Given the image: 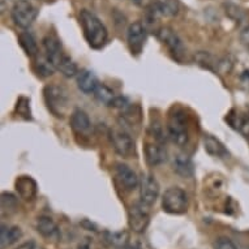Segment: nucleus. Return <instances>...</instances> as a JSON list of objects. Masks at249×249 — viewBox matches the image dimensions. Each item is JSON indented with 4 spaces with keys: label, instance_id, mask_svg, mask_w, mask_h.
Here are the masks:
<instances>
[{
    "label": "nucleus",
    "instance_id": "obj_14",
    "mask_svg": "<svg viewBox=\"0 0 249 249\" xmlns=\"http://www.w3.org/2000/svg\"><path fill=\"white\" fill-rule=\"evenodd\" d=\"M99 85L98 78L91 71L84 70L77 74V86L84 94H91L94 93L97 86Z\"/></svg>",
    "mask_w": 249,
    "mask_h": 249
},
{
    "label": "nucleus",
    "instance_id": "obj_1",
    "mask_svg": "<svg viewBox=\"0 0 249 249\" xmlns=\"http://www.w3.org/2000/svg\"><path fill=\"white\" fill-rule=\"evenodd\" d=\"M78 17H80V24L84 30V37L90 47L95 50L102 49L103 46L106 45L107 38H108L107 29L102 24V21L88 9H82Z\"/></svg>",
    "mask_w": 249,
    "mask_h": 249
},
{
    "label": "nucleus",
    "instance_id": "obj_34",
    "mask_svg": "<svg viewBox=\"0 0 249 249\" xmlns=\"http://www.w3.org/2000/svg\"><path fill=\"white\" fill-rule=\"evenodd\" d=\"M78 249H90V247L88 243H84V244L78 245Z\"/></svg>",
    "mask_w": 249,
    "mask_h": 249
},
{
    "label": "nucleus",
    "instance_id": "obj_5",
    "mask_svg": "<svg viewBox=\"0 0 249 249\" xmlns=\"http://www.w3.org/2000/svg\"><path fill=\"white\" fill-rule=\"evenodd\" d=\"M11 16L18 28L26 29L32 26L33 22L36 21L38 16V8L34 7L30 1L28 0H18L15 3L12 11H11Z\"/></svg>",
    "mask_w": 249,
    "mask_h": 249
},
{
    "label": "nucleus",
    "instance_id": "obj_4",
    "mask_svg": "<svg viewBox=\"0 0 249 249\" xmlns=\"http://www.w3.org/2000/svg\"><path fill=\"white\" fill-rule=\"evenodd\" d=\"M162 208L172 215L184 214L188 209V196L185 191L179 187H171L164 192L162 197Z\"/></svg>",
    "mask_w": 249,
    "mask_h": 249
},
{
    "label": "nucleus",
    "instance_id": "obj_22",
    "mask_svg": "<svg viewBox=\"0 0 249 249\" xmlns=\"http://www.w3.org/2000/svg\"><path fill=\"white\" fill-rule=\"evenodd\" d=\"M34 70H36V72L41 77H50V76H53L55 73V71L57 68L53 61L45 55V56H39L36 59V61H34Z\"/></svg>",
    "mask_w": 249,
    "mask_h": 249
},
{
    "label": "nucleus",
    "instance_id": "obj_18",
    "mask_svg": "<svg viewBox=\"0 0 249 249\" xmlns=\"http://www.w3.org/2000/svg\"><path fill=\"white\" fill-rule=\"evenodd\" d=\"M16 189L24 200H33L37 195V184L30 176H20L16 180Z\"/></svg>",
    "mask_w": 249,
    "mask_h": 249
},
{
    "label": "nucleus",
    "instance_id": "obj_9",
    "mask_svg": "<svg viewBox=\"0 0 249 249\" xmlns=\"http://www.w3.org/2000/svg\"><path fill=\"white\" fill-rule=\"evenodd\" d=\"M127 39L132 55H136V56L140 55L142 53L143 46H145L147 39V30L145 25L141 24V22H133V24L129 25Z\"/></svg>",
    "mask_w": 249,
    "mask_h": 249
},
{
    "label": "nucleus",
    "instance_id": "obj_17",
    "mask_svg": "<svg viewBox=\"0 0 249 249\" xmlns=\"http://www.w3.org/2000/svg\"><path fill=\"white\" fill-rule=\"evenodd\" d=\"M71 127L80 135H86L91 129V122L85 111L77 110L73 111V114L71 115Z\"/></svg>",
    "mask_w": 249,
    "mask_h": 249
},
{
    "label": "nucleus",
    "instance_id": "obj_25",
    "mask_svg": "<svg viewBox=\"0 0 249 249\" xmlns=\"http://www.w3.org/2000/svg\"><path fill=\"white\" fill-rule=\"evenodd\" d=\"M94 95L99 102L103 103V105H106V106H110L115 97H116L114 91H112L108 86L105 85V84H99V85L97 86V89H95L94 91Z\"/></svg>",
    "mask_w": 249,
    "mask_h": 249
},
{
    "label": "nucleus",
    "instance_id": "obj_26",
    "mask_svg": "<svg viewBox=\"0 0 249 249\" xmlns=\"http://www.w3.org/2000/svg\"><path fill=\"white\" fill-rule=\"evenodd\" d=\"M16 111L18 112V115H21V116H22V118L32 119V116H30V107H29V99L28 98L21 97V98L17 101Z\"/></svg>",
    "mask_w": 249,
    "mask_h": 249
},
{
    "label": "nucleus",
    "instance_id": "obj_6",
    "mask_svg": "<svg viewBox=\"0 0 249 249\" xmlns=\"http://www.w3.org/2000/svg\"><path fill=\"white\" fill-rule=\"evenodd\" d=\"M149 206L142 204L141 201L133 204L128 210V223L133 232L143 233L146 231L147 226L150 223V214Z\"/></svg>",
    "mask_w": 249,
    "mask_h": 249
},
{
    "label": "nucleus",
    "instance_id": "obj_10",
    "mask_svg": "<svg viewBox=\"0 0 249 249\" xmlns=\"http://www.w3.org/2000/svg\"><path fill=\"white\" fill-rule=\"evenodd\" d=\"M111 145L114 150L122 157H129L135 153V142L127 132L120 131V129H114L111 131L110 135Z\"/></svg>",
    "mask_w": 249,
    "mask_h": 249
},
{
    "label": "nucleus",
    "instance_id": "obj_16",
    "mask_svg": "<svg viewBox=\"0 0 249 249\" xmlns=\"http://www.w3.org/2000/svg\"><path fill=\"white\" fill-rule=\"evenodd\" d=\"M172 166H174V171L183 178H191L195 172L192 160L189 158V155L184 153H179L174 157Z\"/></svg>",
    "mask_w": 249,
    "mask_h": 249
},
{
    "label": "nucleus",
    "instance_id": "obj_15",
    "mask_svg": "<svg viewBox=\"0 0 249 249\" xmlns=\"http://www.w3.org/2000/svg\"><path fill=\"white\" fill-rule=\"evenodd\" d=\"M37 231L47 240H57L60 231L55 222L49 216H41L37 222Z\"/></svg>",
    "mask_w": 249,
    "mask_h": 249
},
{
    "label": "nucleus",
    "instance_id": "obj_11",
    "mask_svg": "<svg viewBox=\"0 0 249 249\" xmlns=\"http://www.w3.org/2000/svg\"><path fill=\"white\" fill-rule=\"evenodd\" d=\"M115 174H116V178H118L120 184L124 187V189H127V191H133V189H136L139 187L140 178L129 166H127V164H116V167H115Z\"/></svg>",
    "mask_w": 249,
    "mask_h": 249
},
{
    "label": "nucleus",
    "instance_id": "obj_8",
    "mask_svg": "<svg viewBox=\"0 0 249 249\" xmlns=\"http://www.w3.org/2000/svg\"><path fill=\"white\" fill-rule=\"evenodd\" d=\"M140 201L151 206L160 196V184L150 174H142L140 178Z\"/></svg>",
    "mask_w": 249,
    "mask_h": 249
},
{
    "label": "nucleus",
    "instance_id": "obj_24",
    "mask_svg": "<svg viewBox=\"0 0 249 249\" xmlns=\"http://www.w3.org/2000/svg\"><path fill=\"white\" fill-rule=\"evenodd\" d=\"M57 70L60 71V73L66 77H74L78 74V67L68 55H63L60 63L57 66Z\"/></svg>",
    "mask_w": 249,
    "mask_h": 249
},
{
    "label": "nucleus",
    "instance_id": "obj_20",
    "mask_svg": "<svg viewBox=\"0 0 249 249\" xmlns=\"http://www.w3.org/2000/svg\"><path fill=\"white\" fill-rule=\"evenodd\" d=\"M22 236V231L20 227L17 226H1V231H0V239H1V248L4 249L17 240H20Z\"/></svg>",
    "mask_w": 249,
    "mask_h": 249
},
{
    "label": "nucleus",
    "instance_id": "obj_12",
    "mask_svg": "<svg viewBox=\"0 0 249 249\" xmlns=\"http://www.w3.org/2000/svg\"><path fill=\"white\" fill-rule=\"evenodd\" d=\"M145 157H146V162L150 166H160L167 160V151L162 142L154 140L151 142H146L145 145Z\"/></svg>",
    "mask_w": 249,
    "mask_h": 249
},
{
    "label": "nucleus",
    "instance_id": "obj_2",
    "mask_svg": "<svg viewBox=\"0 0 249 249\" xmlns=\"http://www.w3.org/2000/svg\"><path fill=\"white\" fill-rule=\"evenodd\" d=\"M43 97H45L47 108L53 116L63 118L66 115L68 105H70V97H68V91L66 88L56 85V84L46 85L43 89Z\"/></svg>",
    "mask_w": 249,
    "mask_h": 249
},
{
    "label": "nucleus",
    "instance_id": "obj_21",
    "mask_svg": "<svg viewBox=\"0 0 249 249\" xmlns=\"http://www.w3.org/2000/svg\"><path fill=\"white\" fill-rule=\"evenodd\" d=\"M153 4L160 13V16L174 17L179 13V0H154Z\"/></svg>",
    "mask_w": 249,
    "mask_h": 249
},
{
    "label": "nucleus",
    "instance_id": "obj_31",
    "mask_svg": "<svg viewBox=\"0 0 249 249\" xmlns=\"http://www.w3.org/2000/svg\"><path fill=\"white\" fill-rule=\"evenodd\" d=\"M241 80H243L244 84H249V71H245L243 76H241Z\"/></svg>",
    "mask_w": 249,
    "mask_h": 249
},
{
    "label": "nucleus",
    "instance_id": "obj_7",
    "mask_svg": "<svg viewBox=\"0 0 249 249\" xmlns=\"http://www.w3.org/2000/svg\"><path fill=\"white\" fill-rule=\"evenodd\" d=\"M157 37L160 38V41L163 45L167 46V49L170 50V53L176 60L181 61L183 56L185 55V49H184L183 41L171 28H167V26L160 28L157 30Z\"/></svg>",
    "mask_w": 249,
    "mask_h": 249
},
{
    "label": "nucleus",
    "instance_id": "obj_33",
    "mask_svg": "<svg viewBox=\"0 0 249 249\" xmlns=\"http://www.w3.org/2000/svg\"><path fill=\"white\" fill-rule=\"evenodd\" d=\"M118 249H139L136 245H132V244H124V245H120Z\"/></svg>",
    "mask_w": 249,
    "mask_h": 249
},
{
    "label": "nucleus",
    "instance_id": "obj_3",
    "mask_svg": "<svg viewBox=\"0 0 249 249\" xmlns=\"http://www.w3.org/2000/svg\"><path fill=\"white\" fill-rule=\"evenodd\" d=\"M168 137L178 146H185L189 140L188 116L180 108H174L168 116Z\"/></svg>",
    "mask_w": 249,
    "mask_h": 249
},
{
    "label": "nucleus",
    "instance_id": "obj_23",
    "mask_svg": "<svg viewBox=\"0 0 249 249\" xmlns=\"http://www.w3.org/2000/svg\"><path fill=\"white\" fill-rule=\"evenodd\" d=\"M18 41H20L21 47L24 49L25 53L29 57H36L38 56V45L36 38L29 33V32H22L18 36Z\"/></svg>",
    "mask_w": 249,
    "mask_h": 249
},
{
    "label": "nucleus",
    "instance_id": "obj_19",
    "mask_svg": "<svg viewBox=\"0 0 249 249\" xmlns=\"http://www.w3.org/2000/svg\"><path fill=\"white\" fill-rule=\"evenodd\" d=\"M204 147L205 151L209 155L213 157H218V158H226L229 157V151L225 147V145L219 141V140L212 135L204 136Z\"/></svg>",
    "mask_w": 249,
    "mask_h": 249
},
{
    "label": "nucleus",
    "instance_id": "obj_13",
    "mask_svg": "<svg viewBox=\"0 0 249 249\" xmlns=\"http://www.w3.org/2000/svg\"><path fill=\"white\" fill-rule=\"evenodd\" d=\"M43 49H45V53H46V56L49 57L50 60L53 61V64L59 66V63H60L61 57H63V51H61V43L59 41V38L56 37V34H53V33H49L43 38Z\"/></svg>",
    "mask_w": 249,
    "mask_h": 249
},
{
    "label": "nucleus",
    "instance_id": "obj_27",
    "mask_svg": "<svg viewBox=\"0 0 249 249\" xmlns=\"http://www.w3.org/2000/svg\"><path fill=\"white\" fill-rule=\"evenodd\" d=\"M1 208H3V212H5L7 209L16 208V197L11 193H3L1 195Z\"/></svg>",
    "mask_w": 249,
    "mask_h": 249
},
{
    "label": "nucleus",
    "instance_id": "obj_29",
    "mask_svg": "<svg viewBox=\"0 0 249 249\" xmlns=\"http://www.w3.org/2000/svg\"><path fill=\"white\" fill-rule=\"evenodd\" d=\"M214 248L215 249H237V247L235 245L231 239L229 237H221V239H218L215 241V244H214Z\"/></svg>",
    "mask_w": 249,
    "mask_h": 249
},
{
    "label": "nucleus",
    "instance_id": "obj_30",
    "mask_svg": "<svg viewBox=\"0 0 249 249\" xmlns=\"http://www.w3.org/2000/svg\"><path fill=\"white\" fill-rule=\"evenodd\" d=\"M240 39H241V43H243L247 49H249V25L244 29V30H243V32H241Z\"/></svg>",
    "mask_w": 249,
    "mask_h": 249
},
{
    "label": "nucleus",
    "instance_id": "obj_28",
    "mask_svg": "<svg viewBox=\"0 0 249 249\" xmlns=\"http://www.w3.org/2000/svg\"><path fill=\"white\" fill-rule=\"evenodd\" d=\"M110 106L114 107V108H118V110L127 111L131 107V103H129L128 98H125V97H115Z\"/></svg>",
    "mask_w": 249,
    "mask_h": 249
},
{
    "label": "nucleus",
    "instance_id": "obj_32",
    "mask_svg": "<svg viewBox=\"0 0 249 249\" xmlns=\"http://www.w3.org/2000/svg\"><path fill=\"white\" fill-rule=\"evenodd\" d=\"M18 249H34V244L33 243H25Z\"/></svg>",
    "mask_w": 249,
    "mask_h": 249
}]
</instances>
